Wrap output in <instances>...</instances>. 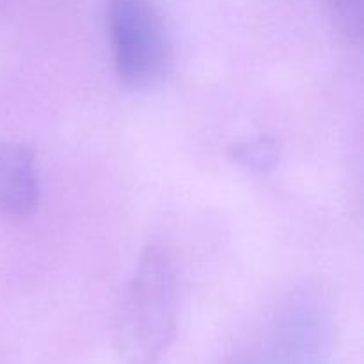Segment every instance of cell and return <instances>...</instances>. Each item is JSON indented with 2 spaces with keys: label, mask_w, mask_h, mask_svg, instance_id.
<instances>
[{
  "label": "cell",
  "mask_w": 364,
  "mask_h": 364,
  "mask_svg": "<svg viewBox=\"0 0 364 364\" xmlns=\"http://www.w3.org/2000/svg\"><path fill=\"white\" fill-rule=\"evenodd\" d=\"M235 164L252 173H269L279 162V146L270 137H252L235 142L230 149Z\"/></svg>",
  "instance_id": "4"
},
{
  "label": "cell",
  "mask_w": 364,
  "mask_h": 364,
  "mask_svg": "<svg viewBox=\"0 0 364 364\" xmlns=\"http://www.w3.org/2000/svg\"><path fill=\"white\" fill-rule=\"evenodd\" d=\"M178 272L169 249L149 244L139 256L116 323L117 345L130 364H153L174 334Z\"/></svg>",
  "instance_id": "1"
},
{
  "label": "cell",
  "mask_w": 364,
  "mask_h": 364,
  "mask_svg": "<svg viewBox=\"0 0 364 364\" xmlns=\"http://www.w3.org/2000/svg\"><path fill=\"white\" fill-rule=\"evenodd\" d=\"M38 196L32 149L18 142H0V215L25 219L34 212Z\"/></svg>",
  "instance_id": "3"
},
{
  "label": "cell",
  "mask_w": 364,
  "mask_h": 364,
  "mask_svg": "<svg viewBox=\"0 0 364 364\" xmlns=\"http://www.w3.org/2000/svg\"><path fill=\"white\" fill-rule=\"evenodd\" d=\"M334 23L347 38L361 41L363 0H327Z\"/></svg>",
  "instance_id": "5"
},
{
  "label": "cell",
  "mask_w": 364,
  "mask_h": 364,
  "mask_svg": "<svg viewBox=\"0 0 364 364\" xmlns=\"http://www.w3.org/2000/svg\"><path fill=\"white\" fill-rule=\"evenodd\" d=\"M114 68L124 85L148 89L166 73L171 41L159 0H107Z\"/></svg>",
  "instance_id": "2"
}]
</instances>
